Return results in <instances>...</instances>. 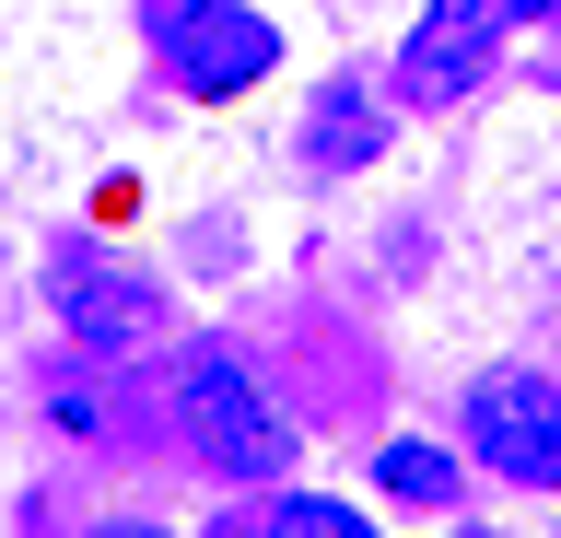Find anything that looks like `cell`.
<instances>
[{
	"mask_svg": "<svg viewBox=\"0 0 561 538\" xmlns=\"http://www.w3.org/2000/svg\"><path fill=\"white\" fill-rule=\"evenodd\" d=\"M175 422H187V445H199L210 480H280V468H293V422H280V398L257 387L234 352H187Z\"/></svg>",
	"mask_w": 561,
	"mask_h": 538,
	"instance_id": "cell-1",
	"label": "cell"
},
{
	"mask_svg": "<svg viewBox=\"0 0 561 538\" xmlns=\"http://www.w3.org/2000/svg\"><path fill=\"white\" fill-rule=\"evenodd\" d=\"M152 36H164V71L187 82L199 106H222V94H245V82L280 71V24L245 12V0H164Z\"/></svg>",
	"mask_w": 561,
	"mask_h": 538,
	"instance_id": "cell-2",
	"label": "cell"
},
{
	"mask_svg": "<svg viewBox=\"0 0 561 538\" xmlns=\"http://www.w3.org/2000/svg\"><path fill=\"white\" fill-rule=\"evenodd\" d=\"M468 457L526 480V492H561V387L550 375H480L468 387Z\"/></svg>",
	"mask_w": 561,
	"mask_h": 538,
	"instance_id": "cell-3",
	"label": "cell"
},
{
	"mask_svg": "<svg viewBox=\"0 0 561 538\" xmlns=\"http://www.w3.org/2000/svg\"><path fill=\"white\" fill-rule=\"evenodd\" d=\"M503 24H515V0H433L410 24V47H398V106H456L468 82L491 71V47H503Z\"/></svg>",
	"mask_w": 561,
	"mask_h": 538,
	"instance_id": "cell-4",
	"label": "cell"
},
{
	"mask_svg": "<svg viewBox=\"0 0 561 538\" xmlns=\"http://www.w3.org/2000/svg\"><path fill=\"white\" fill-rule=\"evenodd\" d=\"M59 317L82 352H140L152 328H164V282H140V270H117V257H59Z\"/></svg>",
	"mask_w": 561,
	"mask_h": 538,
	"instance_id": "cell-5",
	"label": "cell"
},
{
	"mask_svg": "<svg viewBox=\"0 0 561 538\" xmlns=\"http://www.w3.org/2000/svg\"><path fill=\"white\" fill-rule=\"evenodd\" d=\"M375 141H386L375 82H363V71L316 82V106H305V164H316V176H351V164H375Z\"/></svg>",
	"mask_w": 561,
	"mask_h": 538,
	"instance_id": "cell-6",
	"label": "cell"
},
{
	"mask_svg": "<svg viewBox=\"0 0 561 538\" xmlns=\"http://www.w3.org/2000/svg\"><path fill=\"white\" fill-rule=\"evenodd\" d=\"M375 492H398V503H456V492H468V468H456L445 445H386V457H375Z\"/></svg>",
	"mask_w": 561,
	"mask_h": 538,
	"instance_id": "cell-7",
	"label": "cell"
},
{
	"mask_svg": "<svg viewBox=\"0 0 561 538\" xmlns=\"http://www.w3.org/2000/svg\"><path fill=\"white\" fill-rule=\"evenodd\" d=\"M270 538H375V515H351V503H328V492H280Z\"/></svg>",
	"mask_w": 561,
	"mask_h": 538,
	"instance_id": "cell-8",
	"label": "cell"
},
{
	"mask_svg": "<svg viewBox=\"0 0 561 538\" xmlns=\"http://www.w3.org/2000/svg\"><path fill=\"white\" fill-rule=\"evenodd\" d=\"M222 538H270V515H234V527H222Z\"/></svg>",
	"mask_w": 561,
	"mask_h": 538,
	"instance_id": "cell-9",
	"label": "cell"
},
{
	"mask_svg": "<svg viewBox=\"0 0 561 538\" xmlns=\"http://www.w3.org/2000/svg\"><path fill=\"white\" fill-rule=\"evenodd\" d=\"M94 538H164V527H94Z\"/></svg>",
	"mask_w": 561,
	"mask_h": 538,
	"instance_id": "cell-10",
	"label": "cell"
},
{
	"mask_svg": "<svg viewBox=\"0 0 561 538\" xmlns=\"http://www.w3.org/2000/svg\"><path fill=\"white\" fill-rule=\"evenodd\" d=\"M515 12H561V0H515Z\"/></svg>",
	"mask_w": 561,
	"mask_h": 538,
	"instance_id": "cell-11",
	"label": "cell"
},
{
	"mask_svg": "<svg viewBox=\"0 0 561 538\" xmlns=\"http://www.w3.org/2000/svg\"><path fill=\"white\" fill-rule=\"evenodd\" d=\"M550 94H561V59H550Z\"/></svg>",
	"mask_w": 561,
	"mask_h": 538,
	"instance_id": "cell-12",
	"label": "cell"
}]
</instances>
